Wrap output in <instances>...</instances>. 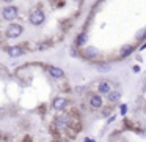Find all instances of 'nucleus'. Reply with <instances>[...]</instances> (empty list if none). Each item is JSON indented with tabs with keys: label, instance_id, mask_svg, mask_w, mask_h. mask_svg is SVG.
Instances as JSON below:
<instances>
[{
	"label": "nucleus",
	"instance_id": "f257e3e1",
	"mask_svg": "<svg viewBox=\"0 0 146 142\" xmlns=\"http://www.w3.org/2000/svg\"><path fill=\"white\" fill-rule=\"evenodd\" d=\"M29 19H30V24L41 25L42 22H44V19H46V14H44V11H42L41 8H36V9H33V11L30 13Z\"/></svg>",
	"mask_w": 146,
	"mask_h": 142
},
{
	"label": "nucleus",
	"instance_id": "f03ea898",
	"mask_svg": "<svg viewBox=\"0 0 146 142\" xmlns=\"http://www.w3.org/2000/svg\"><path fill=\"white\" fill-rule=\"evenodd\" d=\"M22 32H24V28L21 24H10L7 28V36L8 38H17V36H21Z\"/></svg>",
	"mask_w": 146,
	"mask_h": 142
},
{
	"label": "nucleus",
	"instance_id": "7ed1b4c3",
	"mask_svg": "<svg viewBox=\"0 0 146 142\" xmlns=\"http://www.w3.org/2000/svg\"><path fill=\"white\" fill-rule=\"evenodd\" d=\"M2 14H3V17L7 19V21H14V19L17 17V14H19V9H17L16 6L10 5V6H5Z\"/></svg>",
	"mask_w": 146,
	"mask_h": 142
},
{
	"label": "nucleus",
	"instance_id": "20e7f679",
	"mask_svg": "<svg viewBox=\"0 0 146 142\" xmlns=\"http://www.w3.org/2000/svg\"><path fill=\"white\" fill-rule=\"evenodd\" d=\"M66 104H68V100H66V98L58 96V98H55V100H54V103H52V107H54L55 110H63L64 107H66Z\"/></svg>",
	"mask_w": 146,
	"mask_h": 142
},
{
	"label": "nucleus",
	"instance_id": "39448f33",
	"mask_svg": "<svg viewBox=\"0 0 146 142\" xmlns=\"http://www.w3.org/2000/svg\"><path fill=\"white\" fill-rule=\"evenodd\" d=\"M98 92L102 93V95H108L111 92V84L108 81H101L99 85H98Z\"/></svg>",
	"mask_w": 146,
	"mask_h": 142
},
{
	"label": "nucleus",
	"instance_id": "423d86ee",
	"mask_svg": "<svg viewBox=\"0 0 146 142\" xmlns=\"http://www.w3.org/2000/svg\"><path fill=\"white\" fill-rule=\"evenodd\" d=\"M47 71H49V74H50L54 79H61L64 76V71L61 68H57V66H49Z\"/></svg>",
	"mask_w": 146,
	"mask_h": 142
},
{
	"label": "nucleus",
	"instance_id": "0eeeda50",
	"mask_svg": "<svg viewBox=\"0 0 146 142\" xmlns=\"http://www.w3.org/2000/svg\"><path fill=\"white\" fill-rule=\"evenodd\" d=\"M90 106H91L93 109H99V107L102 106L101 95H91V96H90Z\"/></svg>",
	"mask_w": 146,
	"mask_h": 142
},
{
	"label": "nucleus",
	"instance_id": "6e6552de",
	"mask_svg": "<svg viewBox=\"0 0 146 142\" xmlns=\"http://www.w3.org/2000/svg\"><path fill=\"white\" fill-rule=\"evenodd\" d=\"M22 47L21 46H11V47H8V55L10 57H19V55H22Z\"/></svg>",
	"mask_w": 146,
	"mask_h": 142
},
{
	"label": "nucleus",
	"instance_id": "1a4fd4ad",
	"mask_svg": "<svg viewBox=\"0 0 146 142\" xmlns=\"http://www.w3.org/2000/svg\"><path fill=\"white\" fill-rule=\"evenodd\" d=\"M83 55L86 59H94V57H98V49L96 47H86V49H83Z\"/></svg>",
	"mask_w": 146,
	"mask_h": 142
},
{
	"label": "nucleus",
	"instance_id": "9d476101",
	"mask_svg": "<svg viewBox=\"0 0 146 142\" xmlns=\"http://www.w3.org/2000/svg\"><path fill=\"white\" fill-rule=\"evenodd\" d=\"M132 52H133V47L130 46V44H126V46H124L123 49L119 50V55H121V57H127V55H130Z\"/></svg>",
	"mask_w": 146,
	"mask_h": 142
},
{
	"label": "nucleus",
	"instance_id": "9b49d317",
	"mask_svg": "<svg viewBox=\"0 0 146 142\" xmlns=\"http://www.w3.org/2000/svg\"><path fill=\"white\" fill-rule=\"evenodd\" d=\"M119 98H121V93L118 90H113V92H110V93H108V101H110V103H116Z\"/></svg>",
	"mask_w": 146,
	"mask_h": 142
},
{
	"label": "nucleus",
	"instance_id": "f8f14e48",
	"mask_svg": "<svg viewBox=\"0 0 146 142\" xmlns=\"http://www.w3.org/2000/svg\"><path fill=\"white\" fill-rule=\"evenodd\" d=\"M55 125L58 126V128H64V126L68 125V122H66V118H61V117H57V118H55Z\"/></svg>",
	"mask_w": 146,
	"mask_h": 142
},
{
	"label": "nucleus",
	"instance_id": "ddd939ff",
	"mask_svg": "<svg viewBox=\"0 0 146 142\" xmlns=\"http://www.w3.org/2000/svg\"><path fill=\"white\" fill-rule=\"evenodd\" d=\"M85 41H86V33H80L79 38H77V44L82 46V44H85Z\"/></svg>",
	"mask_w": 146,
	"mask_h": 142
},
{
	"label": "nucleus",
	"instance_id": "4468645a",
	"mask_svg": "<svg viewBox=\"0 0 146 142\" xmlns=\"http://www.w3.org/2000/svg\"><path fill=\"white\" fill-rule=\"evenodd\" d=\"M126 110H127V106L123 104V106H121V114H126Z\"/></svg>",
	"mask_w": 146,
	"mask_h": 142
},
{
	"label": "nucleus",
	"instance_id": "2eb2a0df",
	"mask_svg": "<svg viewBox=\"0 0 146 142\" xmlns=\"http://www.w3.org/2000/svg\"><path fill=\"white\" fill-rule=\"evenodd\" d=\"M85 142H94V141H91V139H85Z\"/></svg>",
	"mask_w": 146,
	"mask_h": 142
},
{
	"label": "nucleus",
	"instance_id": "dca6fc26",
	"mask_svg": "<svg viewBox=\"0 0 146 142\" xmlns=\"http://www.w3.org/2000/svg\"><path fill=\"white\" fill-rule=\"evenodd\" d=\"M145 112H146V107H145Z\"/></svg>",
	"mask_w": 146,
	"mask_h": 142
}]
</instances>
